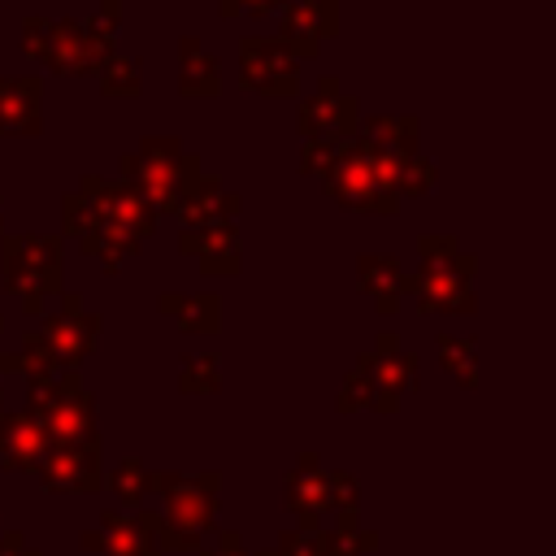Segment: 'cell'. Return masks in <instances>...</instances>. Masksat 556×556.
Listing matches in <instances>:
<instances>
[{
	"label": "cell",
	"mask_w": 556,
	"mask_h": 556,
	"mask_svg": "<svg viewBox=\"0 0 556 556\" xmlns=\"http://www.w3.org/2000/svg\"><path fill=\"white\" fill-rule=\"evenodd\" d=\"M365 361V374H369V387H374V413H395L400 400L421 382V361L400 343L395 330H382L378 343L369 352H361Z\"/></svg>",
	"instance_id": "obj_7"
},
{
	"label": "cell",
	"mask_w": 556,
	"mask_h": 556,
	"mask_svg": "<svg viewBox=\"0 0 556 556\" xmlns=\"http://www.w3.org/2000/svg\"><path fill=\"white\" fill-rule=\"evenodd\" d=\"M96 330H100V317L83 304V295L61 291V313H52L35 334L48 343V352L56 356L61 369H78L87 361V352L96 348Z\"/></svg>",
	"instance_id": "obj_12"
},
{
	"label": "cell",
	"mask_w": 556,
	"mask_h": 556,
	"mask_svg": "<svg viewBox=\"0 0 556 556\" xmlns=\"http://www.w3.org/2000/svg\"><path fill=\"white\" fill-rule=\"evenodd\" d=\"M0 278L22 313H43L48 295H61V239L56 235H0Z\"/></svg>",
	"instance_id": "obj_4"
},
{
	"label": "cell",
	"mask_w": 556,
	"mask_h": 556,
	"mask_svg": "<svg viewBox=\"0 0 556 556\" xmlns=\"http://www.w3.org/2000/svg\"><path fill=\"white\" fill-rule=\"evenodd\" d=\"M96 83H100V96H109V100H135V96L143 91V61L113 52V56L96 70Z\"/></svg>",
	"instance_id": "obj_26"
},
{
	"label": "cell",
	"mask_w": 556,
	"mask_h": 556,
	"mask_svg": "<svg viewBox=\"0 0 556 556\" xmlns=\"http://www.w3.org/2000/svg\"><path fill=\"white\" fill-rule=\"evenodd\" d=\"M339 35V0H291L282 4V30L278 43L295 61H313L326 39Z\"/></svg>",
	"instance_id": "obj_14"
},
{
	"label": "cell",
	"mask_w": 556,
	"mask_h": 556,
	"mask_svg": "<svg viewBox=\"0 0 556 556\" xmlns=\"http://www.w3.org/2000/svg\"><path fill=\"white\" fill-rule=\"evenodd\" d=\"M439 365L460 382V387H478V343L469 334H439Z\"/></svg>",
	"instance_id": "obj_27"
},
{
	"label": "cell",
	"mask_w": 556,
	"mask_h": 556,
	"mask_svg": "<svg viewBox=\"0 0 556 556\" xmlns=\"http://www.w3.org/2000/svg\"><path fill=\"white\" fill-rule=\"evenodd\" d=\"M0 334H4V317H0Z\"/></svg>",
	"instance_id": "obj_42"
},
{
	"label": "cell",
	"mask_w": 556,
	"mask_h": 556,
	"mask_svg": "<svg viewBox=\"0 0 556 556\" xmlns=\"http://www.w3.org/2000/svg\"><path fill=\"white\" fill-rule=\"evenodd\" d=\"M361 126V100L352 91H343L339 74H321L317 78V91L300 104L295 113V130L300 139H330V143H343L352 139Z\"/></svg>",
	"instance_id": "obj_8"
},
{
	"label": "cell",
	"mask_w": 556,
	"mask_h": 556,
	"mask_svg": "<svg viewBox=\"0 0 556 556\" xmlns=\"http://www.w3.org/2000/svg\"><path fill=\"white\" fill-rule=\"evenodd\" d=\"M334 156H339V143H330V139H304V148H300V174L304 178H326V169L334 165Z\"/></svg>",
	"instance_id": "obj_34"
},
{
	"label": "cell",
	"mask_w": 556,
	"mask_h": 556,
	"mask_svg": "<svg viewBox=\"0 0 556 556\" xmlns=\"http://www.w3.org/2000/svg\"><path fill=\"white\" fill-rule=\"evenodd\" d=\"M178 252L200 265V274H239V222H217V226H182L178 230Z\"/></svg>",
	"instance_id": "obj_16"
},
{
	"label": "cell",
	"mask_w": 556,
	"mask_h": 556,
	"mask_svg": "<svg viewBox=\"0 0 556 556\" xmlns=\"http://www.w3.org/2000/svg\"><path fill=\"white\" fill-rule=\"evenodd\" d=\"M178 391L182 395H213V391H222V356L217 352L182 356V365H178Z\"/></svg>",
	"instance_id": "obj_28"
},
{
	"label": "cell",
	"mask_w": 556,
	"mask_h": 556,
	"mask_svg": "<svg viewBox=\"0 0 556 556\" xmlns=\"http://www.w3.org/2000/svg\"><path fill=\"white\" fill-rule=\"evenodd\" d=\"M78 195L91 204V217H96V222L122 226V230L135 235L139 243L152 239V230H156V208H152L135 187H126L122 178L87 174V178L78 182Z\"/></svg>",
	"instance_id": "obj_11"
},
{
	"label": "cell",
	"mask_w": 556,
	"mask_h": 556,
	"mask_svg": "<svg viewBox=\"0 0 556 556\" xmlns=\"http://www.w3.org/2000/svg\"><path fill=\"white\" fill-rule=\"evenodd\" d=\"M369 404H374V387H369L365 361L356 356V365L348 369V378H343V387H339L334 408H339V413H361V408H369Z\"/></svg>",
	"instance_id": "obj_32"
},
{
	"label": "cell",
	"mask_w": 556,
	"mask_h": 556,
	"mask_svg": "<svg viewBox=\"0 0 556 556\" xmlns=\"http://www.w3.org/2000/svg\"><path fill=\"white\" fill-rule=\"evenodd\" d=\"M48 443H74L96 447V400L83 387L78 369H65L56 378H30L26 382V408H22Z\"/></svg>",
	"instance_id": "obj_2"
},
{
	"label": "cell",
	"mask_w": 556,
	"mask_h": 556,
	"mask_svg": "<svg viewBox=\"0 0 556 556\" xmlns=\"http://www.w3.org/2000/svg\"><path fill=\"white\" fill-rule=\"evenodd\" d=\"M239 13H248V17H274V13H282V0H222L217 4V17H239Z\"/></svg>",
	"instance_id": "obj_35"
},
{
	"label": "cell",
	"mask_w": 556,
	"mask_h": 556,
	"mask_svg": "<svg viewBox=\"0 0 556 556\" xmlns=\"http://www.w3.org/2000/svg\"><path fill=\"white\" fill-rule=\"evenodd\" d=\"M152 491L165 500V521L191 539H204V530L217 517L222 473H152Z\"/></svg>",
	"instance_id": "obj_6"
},
{
	"label": "cell",
	"mask_w": 556,
	"mask_h": 556,
	"mask_svg": "<svg viewBox=\"0 0 556 556\" xmlns=\"http://www.w3.org/2000/svg\"><path fill=\"white\" fill-rule=\"evenodd\" d=\"M156 547H161V552H165V547H174V552H200V539L174 530V526L161 517V521H156Z\"/></svg>",
	"instance_id": "obj_38"
},
{
	"label": "cell",
	"mask_w": 556,
	"mask_h": 556,
	"mask_svg": "<svg viewBox=\"0 0 556 556\" xmlns=\"http://www.w3.org/2000/svg\"><path fill=\"white\" fill-rule=\"evenodd\" d=\"M161 313L182 330V334H217L222 330V295L217 291H161Z\"/></svg>",
	"instance_id": "obj_24"
},
{
	"label": "cell",
	"mask_w": 556,
	"mask_h": 556,
	"mask_svg": "<svg viewBox=\"0 0 556 556\" xmlns=\"http://www.w3.org/2000/svg\"><path fill=\"white\" fill-rule=\"evenodd\" d=\"M0 556H43V552L30 547L22 530H4V534H0Z\"/></svg>",
	"instance_id": "obj_39"
},
{
	"label": "cell",
	"mask_w": 556,
	"mask_h": 556,
	"mask_svg": "<svg viewBox=\"0 0 556 556\" xmlns=\"http://www.w3.org/2000/svg\"><path fill=\"white\" fill-rule=\"evenodd\" d=\"M0 230H4V204H0Z\"/></svg>",
	"instance_id": "obj_41"
},
{
	"label": "cell",
	"mask_w": 556,
	"mask_h": 556,
	"mask_svg": "<svg viewBox=\"0 0 556 556\" xmlns=\"http://www.w3.org/2000/svg\"><path fill=\"white\" fill-rule=\"evenodd\" d=\"M282 504L300 517V521H317L330 508V473L317 465V452H304L300 465L287 473L282 482Z\"/></svg>",
	"instance_id": "obj_20"
},
{
	"label": "cell",
	"mask_w": 556,
	"mask_h": 556,
	"mask_svg": "<svg viewBox=\"0 0 556 556\" xmlns=\"http://www.w3.org/2000/svg\"><path fill=\"white\" fill-rule=\"evenodd\" d=\"M113 56L109 43H100L83 17H61L52 22V48H48V70L61 74V78H83V74H96L104 61Z\"/></svg>",
	"instance_id": "obj_15"
},
{
	"label": "cell",
	"mask_w": 556,
	"mask_h": 556,
	"mask_svg": "<svg viewBox=\"0 0 556 556\" xmlns=\"http://www.w3.org/2000/svg\"><path fill=\"white\" fill-rule=\"evenodd\" d=\"M43 130V78H0V135H39Z\"/></svg>",
	"instance_id": "obj_19"
},
{
	"label": "cell",
	"mask_w": 556,
	"mask_h": 556,
	"mask_svg": "<svg viewBox=\"0 0 556 556\" xmlns=\"http://www.w3.org/2000/svg\"><path fill=\"white\" fill-rule=\"evenodd\" d=\"M39 486L52 495H91L104 486L100 469V443L96 447H74V443H48L39 460Z\"/></svg>",
	"instance_id": "obj_13"
},
{
	"label": "cell",
	"mask_w": 556,
	"mask_h": 556,
	"mask_svg": "<svg viewBox=\"0 0 556 556\" xmlns=\"http://www.w3.org/2000/svg\"><path fill=\"white\" fill-rule=\"evenodd\" d=\"M374 547H378V534L365 530V526L356 521V513H339V526L326 530V552H330V556H365V552H374Z\"/></svg>",
	"instance_id": "obj_29"
},
{
	"label": "cell",
	"mask_w": 556,
	"mask_h": 556,
	"mask_svg": "<svg viewBox=\"0 0 556 556\" xmlns=\"http://www.w3.org/2000/svg\"><path fill=\"white\" fill-rule=\"evenodd\" d=\"M274 556H330L326 552V530L317 521H300V526H291V530L278 534Z\"/></svg>",
	"instance_id": "obj_31"
},
{
	"label": "cell",
	"mask_w": 556,
	"mask_h": 556,
	"mask_svg": "<svg viewBox=\"0 0 556 556\" xmlns=\"http://www.w3.org/2000/svg\"><path fill=\"white\" fill-rule=\"evenodd\" d=\"M239 208H243V200L230 187H222V178L195 174L182 187V195L174 204V217L182 226H217V222H239Z\"/></svg>",
	"instance_id": "obj_18"
},
{
	"label": "cell",
	"mask_w": 556,
	"mask_h": 556,
	"mask_svg": "<svg viewBox=\"0 0 556 556\" xmlns=\"http://www.w3.org/2000/svg\"><path fill=\"white\" fill-rule=\"evenodd\" d=\"M78 252H83V256H91V261H100L109 274H117L130 256H139V252H143V243H139L135 235H126L122 226L91 222V226L78 235Z\"/></svg>",
	"instance_id": "obj_25"
},
{
	"label": "cell",
	"mask_w": 556,
	"mask_h": 556,
	"mask_svg": "<svg viewBox=\"0 0 556 556\" xmlns=\"http://www.w3.org/2000/svg\"><path fill=\"white\" fill-rule=\"evenodd\" d=\"M0 408H4V382H0Z\"/></svg>",
	"instance_id": "obj_40"
},
{
	"label": "cell",
	"mask_w": 556,
	"mask_h": 556,
	"mask_svg": "<svg viewBox=\"0 0 556 556\" xmlns=\"http://www.w3.org/2000/svg\"><path fill=\"white\" fill-rule=\"evenodd\" d=\"M321 187L348 213H369V217H395L400 213V195L382 187V178L374 174V161H369V152L356 135L339 143V156L326 169Z\"/></svg>",
	"instance_id": "obj_5"
},
{
	"label": "cell",
	"mask_w": 556,
	"mask_h": 556,
	"mask_svg": "<svg viewBox=\"0 0 556 556\" xmlns=\"http://www.w3.org/2000/svg\"><path fill=\"white\" fill-rule=\"evenodd\" d=\"M48 452L43 430L26 413H4L0 408V469L9 473H35Z\"/></svg>",
	"instance_id": "obj_21"
},
{
	"label": "cell",
	"mask_w": 556,
	"mask_h": 556,
	"mask_svg": "<svg viewBox=\"0 0 556 556\" xmlns=\"http://www.w3.org/2000/svg\"><path fill=\"white\" fill-rule=\"evenodd\" d=\"M109 491L122 500V504H143V495L152 491V473L135 460V456H126V460H117L113 469H109Z\"/></svg>",
	"instance_id": "obj_30"
},
{
	"label": "cell",
	"mask_w": 556,
	"mask_h": 556,
	"mask_svg": "<svg viewBox=\"0 0 556 556\" xmlns=\"http://www.w3.org/2000/svg\"><path fill=\"white\" fill-rule=\"evenodd\" d=\"M222 61L195 39L182 35L178 39V96L187 100H217L222 96Z\"/></svg>",
	"instance_id": "obj_23"
},
{
	"label": "cell",
	"mask_w": 556,
	"mask_h": 556,
	"mask_svg": "<svg viewBox=\"0 0 556 556\" xmlns=\"http://www.w3.org/2000/svg\"><path fill=\"white\" fill-rule=\"evenodd\" d=\"M356 287L374 300V308L382 317L400 313V300H404V265L395 252H365L356 261Z\"/></svg>",
	"instance_id": "obj_22"
},
{
	"label": "cell",
	"mask_w": 556,
	"mask_h": 556,
	"mask_svg": "<svg viewBox=\"0 0 556 556\" xmlns=\"http://www.w3.org/2000/svg\"><path fill=\"white\" fill-rule=\"evenodd\" d=\"M117 169H122V182L135 187V191L156 208V217H161V213H174L182 187H187L195 174H204L200 156L187 152L178 135H148V139L139 143V152H126V156L117 161Z\"/></svg>",
	"instance_id": "obj_3"
},
{
	"label": "cell",
	"mask_w": 556,
	"mask_h": 556,
	"mask_svg": "<svg viewBox=\"0 0 556 556\" xmlns=\"http://www.w3.org/2000/svg\"><path fill=\"white\" fill-rule=\"evenodd\" d=\"M356 139L365 143V152L378 165H395L404 156L421 152V122L408 113H378V117H361Z\"/></svg>",
	"instance_id": "obj_17"
},
{
	"label": "cell",
	"mask_w": 556,
	"mask_h": 556,
	"mask_svg": "<svg viewBox=\"0 0 556 556\" xmlns=\"http://www.w3.org/2000/svg\"><path fill=\"white\" fill-rule=\"evenodd\" d=\"M48 48H52V17L26 13V17H22V52L43 65V61H48Z\"/></svg>",
	"instance_id": "obj_33"
},
{
	"label": "cell",
	"mask_w": 556,
	"mask_h": 556,
	"mask_svg": "<svg viewBox=\"0 0 556 556\" xmlns=\"http://www.w3.org/2000/svg\"><path fill=\"white\" fill-rule=\"evenodd\" d=\"M152 508H104L96 530H83V547L96 556H161Z\"/></svg>",
	"instance_id": "obj_10"
},
{
	"label": "cell",
	"mask_w": 556,
	"mask_h": 556,
	"mask_svg": "<svg viewBox=\"0 0 556 556\" xmlns=\"http://www.w3.org/2000/svg\"><path fill=\"white\" fill-rule=\"evenodd\" d=\"M204 556H274V547H265V552H248L243 539H239L235 530H217V534H213V552H204Z\"/></svg>",
	"instance_id": "obj_37"
},
{
	"label": "cell",
	"mask_w": 556,
	"mask_h": 556,
	"mask_svg": "<svg viewBox=\"0 0 556 556\" xmlns=\"http://www.w3.org/2000/svg\"><path fill=\"white\" fill-rule=\"evenodd\" d=\"M239 87L269 100H295L300 61L278 39H239Z\"/></svg>",
	"instance_id": "obj_9"
},
{
	"label": "cell",
	"mask_w": 556,
	"mask_h": 556,
	"mask_svg": "<svg viewBox=\"0 0 556 556\" xmlns=\"http://www.w3.org/2000/svg\"><path fill=\"white\" fill-rule=\"evenodd\" d=\"M478 256L460 252L456 235H421L417 239V274H404V295L426 317H469L478 308L473 295Z\"/></svg>",
	"instance_id": "obj_1"
},
{
	"label": "cell",
	"mask_w": 556,
	"mask_h": 556,
	"mask_svg": "<svg viewBox=\"0 0 556 556\" xmlns=\"http://www.w3.org/2000/svg\"><path fill=\"white\" fill-rule=\"evenodd\" d=\"M356 500H361V482L352 473H330V508L356 513Z\"/></svg>",
	"instance_id": "obj_36"
}]
</instances>
